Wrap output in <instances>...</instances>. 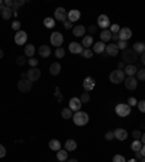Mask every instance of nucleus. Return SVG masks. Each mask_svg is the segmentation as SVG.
Returning a JSON list of instances; mask_svg holds the SVG:
<instances>
[{
	"mask_svg": "<svg viewBox=\"0 0 145 162\" xmlns=\"http://www.w3.org/2000/svg\"><path fill=\"white\" fill-rule=\"evenodd\" d=\"M137 60H138V54L135 52L132 48H126L122 52V61L125 62V64L131 65V64H134Z\"/></svg>",
	"mask_w": 145,
	"mask_h": 162,
	"instance_id": "nucleus-1",
	"label": "nucleus"
},
{
	"mask_svg": "<svg viewBox=\"0 0 145 162\" xmlns=\"http://www.w3.org/2000/svg\"><path fill=\"white\" fill-rule=\"evenodd\" d=\"M97 25L105 30V29H109L112 23H110V20H109V18H107L106 15H100L99 18H97Z\"/></svg>",
	"mask_w": 145,
	"mask_h": 162,
	"instance_id": "nucleus-8",
	"label": "nucleus"
},
{
	"mask_svg": "<svg viewBox=\"0 0 145 162\" xmlns=\"http://www.w3.org/2000/svg\"><path fill=\"white\" fill-rule=\"evenodd\" d=\"M67 162H78V161H77V159H68Z\"/></svg>",
	"mask_w": 145,
	"mask_h": 162,
	"instance_id": "nucleus-59",
	"label": "nucleus"
},
{
	"mask_svg": "<svg viewBox=\"0 0 145 162\" xmlns=\"http://www.w3.org/2000/svg\"><path fill=\"white\" fill-rule=\"evenodd\" d=\"M25 62H26V57H25V55H23V57H18V58H16V64H18V65H23Z\"/></svg>",
	"mask_w": 145,
	"mask_h": 162,
	"instance_id": "nucleus-43",
	"label": "nucleus"
},
{
	"mask_svg": "<svg viewBox=\"0 0 145 162\" xmlns=\"http://www.w3.org/2000/svg\"><path fill=\"white\" fill-rule=\"evenodd\" d=\"M38 54L41 55L42 58H48L51 55V48L48 45H42V46H39Z\"/></svg>",
	"mask_w": 145,
	"mask_h": 162,
	"instance_id": "nucleus-20",
	"label": "nucleus"
},
{
	"mask_svg": "<svg viewBox=\"0 0 145 162\" xmlns=\"http://www.w3.org/2000/svg\"><path fill=\"white\" fill-rule=\"evenodd\" d=\"M132 136H134V138H135V139H137V140H139V139H141V132H139V130H134V132H132Z\"/></svg>",
	"mask_w": 145,
	"mask_h": 162,
	"instance_id": "nucleus-47",
	"label": "nucleus"
},
{
	"mask_svg": "<svg viewBox=\"0 0 145 162\" xmlns=\"http://www.w3.org/2000/svg\"><path fill=\"white\" fill-rule=\"evenodd\" d=\"M31 88H32V81H29V80H25V78H22L18 83V90L20 91V93H28V91H31Z\"/></svg>",
	"mask_w": 145,
	"mask_h": 162,
	"instance_id": "nucleus-7",
	"label": "nucleus"
},
{
	"mask_svg": "<svg viewBox=\"0 0 145 162\" xmlns=\"http://www.w3.org/2000/svg\"><path fill=\"white\" fill-rule=\"evenodd\" d=\"M137 78L145 81V68H142V70H138V71H137Z\"/></svg>",
	"mask_w": 145,
	"mask_h": 162,
	"instance_id": "nucleus-36",
	"label": "nucleus"
},
{
	"mask_svg": "<svg viewBox=\"0 0 145 162\" xmlns=\"http://www.w3.org/2000/svg\"><path fill=\"white\" fill-rule=\"evenodd\" d=\"M94 86H96V81H94L93 77H86V78H84L83 87H84V90L86 91H92L93 88H94Z\"/></svg>",
	"mask_w": 145,
	"mask_h": 162,
	"instance_id": "nucleus-14",
	"label": "nucleus"
},
{
	"mask_svg": "<svg viewBox=\"0 0 145 162\" xmlns=\"http://www.w3.org/2000/svg\"><path fill=\"white\" fill-rule=\"evenodd\" d=\"M139 154H141V156H144V158H145V145H142V148H141V151H139Z\"/></svg>",
	"mask_w": 145,
	"mask_h": 162,
	"instance_id": "nucleus-54",
	"label": "nucleus"
},
{
	"mask_svg": "<svg viewBox=\"0 0 145 162\" xmlns=\"http://www.w3.org/2000/svg\"><path fill=\"white\" fill-rule=\"evenodd\" d=\"M118 51H119V48L116 44H107L106 49H105V52H106L107 55H110V57H116V55H118Z\"/></svg>",
	"mask_w": 145,
	"mask_h": 162,
	"instance_id": "nucleus-17",
	"label": "nucleus"
},
{
	"mask_svg": "<svg viewBox=\"0 0 145 162\" xmlns=\"http://www.w3.org/2000/svg\"><path fill=\"white\" fill-rule=\"evenodd\" d=\"M116 45H118L119 49H122V51H125L126 46H128V45H126V42H125V41H119L118 44H116Z\"/></svg>",
	"mask_w": 145,
	"mask_h": 162,
	"instance_id": "nucleus-44",
	"label": "nucleus"
},
{
	"mask_svg": "<svg viewBox=\"0 0 145 162\" xmlns=\"http://www.w3.org/2000/svg\"><path fill=\"white\" fill-rule=\"evenodd\" d=\"M137 71H138V68L135 67L134 64L126 65L125 70H123V72H125V76H128V77H134L135 74H137Z\"/></svg>",
	"mask_w": 145,
	"mask_h": 162,
	"instance_id": "nucleus-21",
	"label": "nucleus"
},
{
	"mask_svg": "<svg viewBox=\"0 0 145 162\" xmlns=\"http://www.w3.org/2000/svg\"><path fill=\"white\" fill-rule=\"evenodd\" d=\"M138 109H139V112H142V113H145V100H141V102H138Z\"/></svg>",
	"mask_w": 145,
	"mask_h": 162,
	"instance_id": "nucleus-41",
	"label": "nucleus"
},
{
	"mask_svg": "<svg viewBox=\"0 0 145 162\" xmlns=\"http://www.w3.org/2000/svg\"><path fill=\"white\" fill-rule=\"evenodd\" d=\"M68 109L71 110V112H80L81 109V102L78 97H72L71 100H70L68 103Z\"/></svg>",
	"mask_w": 145,
	"mask_h": 162,
	"instance_id": "nucleus-11",
	"label": "nucleus"
},
{
	"mask_svg": "<svg viewBox=\"0 0 145 162\" xmlns=\"http://www.w3.org/2000/svg\"><path fill=\"white\" fill-rule=\"evenodd\" d=\"M0 6H3V4H2V0H0Z\"/></svg>",
	"mask_w": 145,
	"mask_h": 162,
	"instance_id": "nucleus-62",
	"label": "nucleus"
},
{
	"mask_svg": "<svg viewBox=\"0 0 145 162\" xmlns=\"http://www.w3.org/2000/svg\"><path fill=\"white\" fill-rule=\"evenodd\" d=\"M54 19L65 22V20H67V12H65V9L64 8H57L55 9V12H54Z\"/></svg>",
	"mask_w": 145,
	"mask_h": 162,
	"instance_id": "nucleus-10",
	"label": "nucleus"
},
{
	"mask_svg": "<svg viewBox=\"0 0 145 162\" xmlns=\"http://www.w3.org/2000/svg\"><path fill=\"white\" fill-rule=\"evenodd\" d=\"M131 36H132V30L129 29V28H121V30H119V41H128V39H131Z\"/></svg>",
	"mask_w": 145,
	"mask_h": 162,
	"instance_id": "nucleus-12",
	"label": "nucleus"
},
{
	"mask_svg": "<svg viewBox=\"0 0 145 162\" xmlns=\"http://www.w3.org/2000/svg\"><path fill=\"white\" fill-rule=\"evenodd\" d=\"M72 120L77 126H84L89 123V114L86 112H76L72 114Z\"/></svg>",
	"mask_w": 145,
	"mask_h": 162,
	"instance_id": "nucleus-2",
	"label": "nucleus"
},
{
	"mask_svg": "<svg viewBox=\"0 0 145 162\" xmlns=\"http://www.w3.org/2000/svg\"><path fill=\"white\" fill-rule=\"evenodd\" d=\"M60 72H61V64H60V62H54V64H51V67H50L51 76H58Z\"/></svg>",
	"mask_w": 145,
	"mask_h": 162,
	"instance_id": "nucleus-22",
	"label": "nucleus"
},
{
	"mask_svg": "<svg viewBox=\"0 0 145 162\" xmlns=\"http://www.w3.org/2000/svg\"><path fill=\"white\" fill-rule=\"evenodd\" d=\"M12 29H13V30H20V22L15 20V22L12 23Z\"/></svg>",
	"mask_w": 145,
	"mask_h": 162,
	"instance_id": "nucleus-45",
	"label": "nucleus"
},
{
	"mask_svg": "<svg viewBox=\"0 0 145 162\" xmlns=\"http://www.w3.org/2000/svg\"><path fill=\"white\" fill-rule=\"evenodd\" d=\"M115 112H116V114H118L119 117H126L131 114V106L125 104V103H119V104L116 106Z\"/></svg>",
	"mask_w": 145,
	"mask_h": 162,
	"instance_id": "nucleus-3",
	"label": "nucleus"
},
{
	"mask_svg": "<svg viewBox=\"0 0 145 162\" xmlns=\"http://www.w3.org/2000/svg\"><path fill=\"white\" fill-rule=\"evenodd\" d=\"M126 162H138L137 159H129V161H126Z\"/></svg>",
	"mask_w": 145,
	"mask_h": 162,
	"instance_id": "nucleus-60",
	"label": "nucleus"
},
{
	"mask_svg": "<svg viewBox=\"0 0 145 162\" xmlns=\"http://www.w3.org/2000/svg\"><path fill=\"white\" fill-rule=\"evenodd\" d=\"M3 55H4V54H3V51H2V49H0V60H2V58H3Z\"/></svg>",
	"mask_w": 145,
	"mask_h": 162,
	"instance_id": "nucleus-58",
	"label": "nucleus"
},
{
	"mask_svg": "<svg viewBox=\"0 0 145 162\" xmlns=\"http://www.w3.org/2000/svg\"><path fill=\"white\" fill-rule=\"evenodd\" d=\"M68 51L71 54H81L83 52V45L78 42H71L68 45Z\"/></svg>",
	"mask_w": 145,
	"mask_h": 162,
	"instance_id": "nucleus-18",
	"label": "nucleus"
},
{
	"mask_svg": "<svg viewBox=\"0 0 145 162\" xmlns=\"http://www.w3.org/2000/svg\"><path fill=\"white\" fill-rule=\"evenodd\" d=\"M44 26L48 28V29L54 28L55 26V19H54V18H45V19H44Z\"/></svg>",
	"mask_w": 145,
	"mask_h": 162,
	"instance_id": "nucleus-31",
	"label": "nucleus"
},
{
	"mask_svg": "<svg viewBox=\"0 0 145 162\" xmlns=\"http://www.w3.org/2000/svg\"><path fill=\"white\" fill-rule=\"evenodd\" d=\"M112 162H126V159L123 158L122 155H115L113 159H112Z\"/></svg>",
	"mask_w": 145,
	"mask_h": 162,
	"instance_id": "nucleus-40",
	"label": "nucleus"
},
{
	"mask_svg": "<svg viewBox=\"0 0 145 162\" xmlns=\"http://www.w3.org/2000/svg\"><path fill=\"white\" fill-rule=\"evenodd\" d=\"M64 54H65V51L62 48H57V49H55V57H57V58H62V57H64Z\"/></svg>",
	"mask_w": 145,
	"mask_h": 162,
	"instance_id": "nucleus-38",
	"label": "nucleus"
},
{
	"mask_svg": "<svg viewBox=\"0 0 145 162\" xmlns=\"http://www.w3.org/2000/svg\"><path fill=\"white\" fill-rule=\"evenodd\" d=\"M81 45L84 46V49L90 48V46H93V36L92 35H87V36H84L83 38V42H81Z\"/></svg>",
	"mask_w": 145,
	"mask_h": 162,
	"instance_id": "nucleus-29",
	"label": "nucleus"
},
{
	"mask_svg": "<svg viewBox=\"0 0 145 162\" xmlns=\"http://www.w3.org/2000/svg\"><path fill=\"white\" fill-rule=\"evenodd\" d=\"M72 34H74V36H83L86 35V28L83 26V25H77V26H74V29H72Z\"/></svg>",
	"mask_w": 145,
	"mask_h": 162,
	"instance_id": "nucleus-23",
	"label": "nucleus"
},
{
	"mask_svg": "<svg viewBox=\"0 0 145 162\" xmlns=\"http://www.w3.org/2000/svg\"><path fill=\"white\" fill-rule=\"evenodd\" d=\"M64 26H65V29H70V28H71V22H70V20H65Z\"/></svg>",
	"mask_w": 145,
	"mask_h": 162,
	"instance_id": "nucleus-52",
	"label": "nucleus"
},
{
	"mask_svg": "<svg viewBox=\"0 0 145 162\" xmlns=\"http://www.w3.org/2000/svg\"><path fill=\"white\" fill-rule=\"evenodd\" d=\"M125 67H126V65H125V62H123V61H121V62L118 64V70H119V71H123V70H125Z\"/></svg>",
	"mask_w": 145,
	"mask_h": 162,
	"instance_id": "nucleus-50",
	"label": "nucleus"
},
{
	"mask_svg": "<svg viewBox=\"0 0 145 162\" xmlns=\"http://www.w3.org/2000/svg\"><path fill=\"white\" fill-rule=\"evenodd\" d=\"M77 149V142L74 139H68L65 142V151L67 152H72Z\"/></svg>",
	"mask_w": 145,
	"mask_h": 162,
	"instance_id": "nucleus-25",
	"label": "nucleus"
},
{
	"mask_svg": "<svg viewBox=\"0 0 145 162\" xmlns=\"http://www.w3.org/2000/svg\"><path fill=\"white\" fill-rule=\"evenodd\" d=\"M123 83H125L128 90H135V88L138 87V80L135 78V77H126Z\"/></svg>",
	"mask_w": 145,
	"mask_h": 162,
	"instance_id": "nucleus-13",
	"label": "nucleus"
},
{
	"mask_svg": "<svg viewBox=\"0 0 145 162\" xmlns=\"http://www.w3.org/2000/svg\"><path fill=\"white\" fill-rule=\"evenodd\" d=\"M112 32V34H119V30H121V28H119V25H116V23H113V25H110V29H109Z\"/></svg>",
	"mask_w": 145,
	"mask_h": 162,
	"instance_id": "nucleus-39",
	"label": "nucleus"
},
{
	"mask_svg": "<svg viewBox=\"0 0 145 162\" xmlns=\"http://www.w3.org/2000/svg\"><path fill=\"white\" fill-rule=\"evenodd\" d=\"M94 30H96V26H90V28H89V32H90V34H94Z\"/></svg>",
	"mask_w": 145,
	"mask_h": 162,
	"instance_id": "nucleus-55",
	"label": "nucleus"
},
{
	"mask_svg": "<svg viewBox=\"0 0 145 162\" xmlns=\"http://www.w3.org/2000/svg\"><path fill=\"white\" fill-rule=\"evenodd\" d=\"M28 64L31 65L32 68H35L38 65V60H36V58H29V60H28Z\"/></svg>",
	"mask_w": 145,
	"mask_h": 162,
	"instance_id": "nucleus-42",
	"label": "nucleus"
},
{
	"mask_svg": "<svg viewBox=\"0 0 145 162\" xmlns=\"http://www.w3.org/2000/svg\"><path fill=\"white\" fill-rule=\"evenodd\" d=\"M112 39L119 42V34H112Z\"/></svg>",
	"mask_w": 145,
	"mask_h": 162,
	"instance_id": "nucleus-53",
	"label": "nucleus"
},
{
	"mask_svg": "<svg viewBox=\"0 0 145 162\" xmlns=\"http://www.w3.org/2000/svg\"><path fill=\"white\" fill-rule=\"evenodd\" d=\"M67 156H68V152H67V151H62V149H60V151L57 152V159L60 162L65 161V159H67Z\"/></svg>",
	"mask_w": 145,
	"mask_h": 162,
	"instance_id": "nucleus-32",
	"label": "nucleus"
},
{
	"mask_svg": "<svg viewBox=\"0 0 145 162\" xmlns=\"http://www.w3.org/2000/svg\"><path fill=\"white\" fill-rule=\"evenodd\" d=\"M132 49H134L137 54H144L145 52V44L144 42H137V44H134Z\"/></svg>",
	"mask_w": 145,
	"mask_h": 162,
	"instance_id": "nucleus-30",
	"label": "nucleus"
},
{
	"mask_svg": "<svg viewBox=\"0 0 145 162\" xmlns=\"http://www.w3.org/2000/svg\"><path fill=\"white\" fill-rule=\"evenodd\" d=\"M61 116L64 117V119H71V117H72V112L68 109V107H67V109H62L61 110Z\"/></svg>",
	"mask_w": 145,
	"mask_h": 162,
	"instance_id": "nucleus-34",
	"label": "nucleus"
},
{
	"mask_svg": "<svg viewBox=\"0 0 145 162\" xmlns=\"http://www.w3.org/2000/svg\"><path fill=\"white\" fill-rule=\"evenodd\" d=\"M126 104H129L131 107H132V106H137L138 104V100L135 97H131L129 100H128V103H126Z\"/></svg>",
	"mask_w": 145,
	"mask_h": 162,
	"instance_id": "nucleus-46",
	"label": "nucleus"
},
{
	"mask_svg": "<svg viewBox=\"0 0 145 162\" xmlns=\"http://www.w3.org/2000/svg\"><path fill=\"white\" fill-rule=\"evenodd\" d=\"M39 77H41V71H39L36 67H35V68H31V70L26 72V78L29 80V81H32V83H34V81H36Z\"/></svg>",
	"mask_w": 145,
	"mask_h": 162,
	"instance_id": "nucleus-9",
	"label": "nucleus"
},
{
	"mask_svg": "<svg viewBox=\"0 0 145 162\" xmlns=\"http://www.w3.org/2000/svg\"><path fill=\"white\" fill-rule=\"evenodd\" d=\"M105 49H106V45H105L102 41H100V42H96L94 45H93V52H96V54L105 52Z\"/></svg>",
	"mask_w": 145,
	"mask_h": 162,
	"instance_id": "nucleus-26",
	"label": "nucleus"
},
{
	"mask_svg": "<svg viewBox=\"0 0 145 162\" xmlns=\"http://www.w3.org/2000/svg\"><path fill=\"white\" fill-rule=\"evenodd\" d=\"M48 145H50V149H51V151L58 152L60 149H61V142H60L58 139H51Z\"/></svg>",
	"mask_w": 145,
	"mask_h": 162,
	"instance_id": "nucleus-24",
	"label": "nucleus"
},
{
	"mask_svg": "<svg viewBox=\"0 0 145 162\" xmlns=\"http://www.w3.org/2000/svg\"><path fill=\"white\" fill-rule=\"evenodd\" d=\"M141 162H145V158H142V161Z\"/></svg>",
	"mask_w": 145,
	"mask_h": 162,
	"instance_id": "nucleus-61",
	"label": "nucleus"
},
{
	"mask_svg": "<svg viewBox=\"0 0 145 162\" xmlns=\"http://www.w3.org/2000/svg\"><path fill=\"white\" fill-rule=\"evenodd\" d=\"M78 98H80L81 104H83V103H87L89 100H90V96H89V93H83V94H81V97H78Z\"/></svg>",
	"mask_w": 145,
	"mask_h": 162,
	"instance_id": "nucleus-37",
	"label": "nucleus"
},
{
	"mask_svg": "<svg viewBox=\"0 0 145 162\" xmlns=\"http://www.w3.org/2000/svg\"><path fill=\"white\" fill-rule=\"evenodd\" d=\"M4 6H8V8H12V6H13V2H12V0H6V2H4Z\"/></svg>",
	"mask_w": 145,
	"mask_h": 162,
	"instance_id": "nucleus-51",
	"label": "nucleus"
},
{
	"mask_svg": "<svg viewBox=\"0 0 145 162\" xmlns=\"http://www.w3.org/2000/svg\"><path fill=\"white\" fill-rule=\"evenodd\" d=\"M80 10H77V9H72V10L67 12V20H70V22H77V20L80 19Z\"/></svg>",
	"mask_w": 145,
	"mask_h": 162,
	"instance_id": "nucleus-16",
	"label": "nucleus"
},
{
	"mask_svg": "<svg viewBox=\"0 0 145 162\" xmlns=\"http://www.w3.org/2000/svg\"><path fill=\"white\" fill-rule=\"evenodd\" d=\"M0 15H2V18H3L4 20L10 19L12 15H13V9L8 8V6H0Z\"/></svg>",
	"mask_w": 145,
	"mask_h": 162,
	"instance_id": "nucleus-15",
	"label": "nucleus"
},
{
	"mask_svg": "<svg viewBox=\"0 0 145 162\" xmlns=\"http://www.w3.org/2000/svg\"><path fill=\"white\" fill-rule=\"evenodd\" d=\"M105 139H107V140H112V139H115V135H113V132H106V135H105Z\"/></svg>",
	"mask_w": 145,
	"mask_h": 162,
	"instance_id": "nucleus-48",
	"label": "nucleus"
},
{
	"mask_svg": "<svg viewBox=\"0 0 145 162\" xmlns=\"http://www.w3.org/2000/svg\"><path fill=\"white\" fill-rule=\"evenodd\" d=\"M4 155H6V148L3 145H0V158H3Z\"/></svg>",
	"mask_w": 145,
	"mask_h": 162,
	"instance_id": "nucleus-49",
	"label": "nucleus"
},
{
	"mask_svg": "<svg viewBox=\"0 0 145 162\" xmlns=\"http://www.w3.org/2000/svg\"><path fill=\"white\" fill-rule=\"evenodd\" d=\"M34 55H35V45H32V44H26V46H25V57L32 58Z\"/></svg>",
	"mask_w": 145,
	"mask_h": 162,
	"instance_id": "nucleus-28",
	"label": "nucleus"
},
{
	"mask_svg": "<svg viewBox=\"0 0 145 162\" xmlns=\"http://www.w3.org/2000/svg\"><path fill=\"white\" fill-rule=\"evenodd\" d=\"M109 80H110L113 84L123 83V81H125V72H123V71H119V70H115V71L110 72Z\"/></svg>",
	"mask_w": 145,
	"mask_h": 162,
	"instance_id": "nucleus-4",
	"label": "nucleus"
},
{
	"mask_svg": "<svg viewBox=\"0 0 145 162\" xmlns=\"http://www.w3.org/2000/svg\"><path fill=\"white\" fill-rule=\"evenodd\" d=\"M28 34L25 30H18L15 35V44L16 45H26Z\"/></svg>",
	"mask_w": 145,
	"mask_h": 162,
	"instance_id": "nucleus-5",
	"label": "nucleus"
},
{
	"mask_svg": "<svg viewBox=\"0 0 145 162\" xmlns=\"http://www.w3.org/2000/svg\"><path fill=\"white\" fill-rule=\"evenodd\" d=\"M93 49H90V48H87V49H83V52H81V55H83L84 58H92L93 57Z\"/></svg>",
	"mask_w": 145,
	"mask_h": 162,
	"instance_id": "nucleus-35",
	"label": "nucleus"
},
{
	"mask_svg": "<svg viewBox=\"0 0 145 162\" xmlns=\"http://www.w3.org/2000/svg\"><path fill=\"white\" fill-rule=\"evenodd\" d=\"M142 148V142L141 140H135V142H132V145H131V149L134 152H139Z\"/></svg>",
	"mask_w": 145,
	"mask_h": 162,
	"instance_id": "nucleus-33",
	"label": "nucleus"
},
{
	"mask_svg": "<svg viewBox=\"0 0 145 162\" xmlns=\"http://www.w3.org/2000/svg\"><path fill=\"white\" fill-rule=\"evenodd\" d=\"M113 135H115V139L118 140H125L126 138H128V132H126L125 129H116V130H113Z\"/></svg>",
	"mask_w": 145,
	"mask_h": 162,
	"instance_id": "nucleus-19",
	"label": "nucleus"
},
{
	"mask_svg": "<svg viewBox=\"0 0 145 162\" xmlns=\"http://www.w3.org/2000/svg\"><path fill=\"white\" fill-rule=\"evenodd\" d=\"M100 39H102V42H109L112 39V32L109 29H105L102 30V34H100Z\"/></svg>",
	"mask_w": 145,
	"mask_h": 162,
	"instance_id": "nucleus-27",
	"label": "nucleus"
},
{
	"mask_svg": "<svg viewBox=\"0 0 145 162\" xmlns=\"http://www.w3.org/2000/svg\"><path fill=\"white\" fill-rule=\"evenodd\" d=\"M141 61H142V65H145V52L141 54Z\"/></svg>",
	"mask_w": 145,
	"mask_h": 162,
	"instance_id": "nucleus-56",
	"label": "nucleus"
},
{
	"mask_svg": "<svg viewBox=\"0 0 145 162\" xmlns=\"http://www.w3.org/2000/svg\"><path fill=\"white\" fill-rule=\"evenodd\" d=\"M62 42H64V36H62L60 32H54V34L51 35V45H52V46L61 48Z\"/></svg>",
	"mask_w": 145,
	"mask_h": 162,
	"instance_id": "nucleus-6",
	"label": "nucleus"
},
{
	"mask_svg": "<svg viewBox=\"0 0 145 162\" xmlns=\"http://www.w3.org/2000/svg\"><path fill=\"white\" fill-rule=\"evenodd\" d=\"M141 139H142V145H145V133L141 136Z\"/></svg>",
	"mask_w": 145,
	"mask_h": 162,
	"instance_id": "nucleus-57",
	"label": "nucleus"
}]
</instances>
